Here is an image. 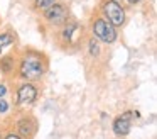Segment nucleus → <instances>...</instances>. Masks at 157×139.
I'll return each mask as SVG.
<instances>
[{"instance_id": "nucleus-13", "label": "nucleus", "mask_w": 157, "mask_h": 139, "mask_svg": "<svg viewBox=\"0 0 157 139\" xmlns=\"http://www.w3.org/2000/svg\"><path fill=\"white\" fill-rule=\"evenodd\" d=\"M7 110H9V104L4 100V98H0V112L4 114V112H7Z\"/></svg>"}, {"instance_id": "nucleus-11", "label": "nucleus", "mask_w": 157, "mask_h": 139, "mask_svg": "<svg viewBox=\"0 0 157 139\" xmlns=\"http://www.w3.org/2000/svg\"><path fill=\"white\" fill-rule=\"evenodd\" d=\"M52 3H56V0H34V7L37 10H46L48 7H51Z\"/></svg>"}, {"instance_id": "nucleus-16", "label": "nucleus", "mask_w": 157, "mask_h": 139, "mask_svg": "<svg viewBox=\"0 0 157 139\" xmlns=\"http://www.w3.org/2000/svg\"><path fill=\"white\" fill-rule=\"evenodd\" d=\"M127 2H128V3H132V5H135V3H139L140 0H127Z\"/></svg>"}, {"instance_id": "nucleus-15", "label": "nucleus", "mask_w": 157, "mask_h": 139, "mask_svg": "<svg viewBox=\"0 0 157 139\" xmlns=\"http://www.w3.org/2000/svg\"><path fill=\"white\" fill-rule=\"evenodd\" d=\"M5 93H7V88H5V85H0V98H4Z\"/></svg>"}, {"instance_id": "nucleus-6", "label": "nucleus", "mask_w": 157, "mask_h": 139, "mask_svg": "<svg viewBox=\"0 0 157 139\" xmlns=\"http://www.w3.org/2000/svg\"><path fill=\"white\" fill-rule=\"evenodd\" d=\"M139 117V112H125L123 115L115 119L113 122V131H115L117 136H127L130 132V127H132V117Z\"/></svg>"}, {"instance_id": "nucleus-8", "label": "nucleus", "mask_w": 157, "mask_h": 139, "mask_svg": "<svg viewBox=\"0 0 157 139\" xmlns=\"http://www.w3.org/2000/svg\"><path fill=\"white\" fill-rule=\"evenodd\" d=\"M34 131H36L34 119L24 117V119L19 121V132H21V136H24V137H31V136L34 134Z\"/></svg>"}, {"instance_id": "nucleus-2", "label": "nucleus", "mask_w": 157, "mask_h": 139, "mask_svg": "<svg viewBox=\"0 0 157 139\" xmlns=\"http://www.w3.org/2000/svg\"><path fill=\"white\" fill-rule=\"evenodd\" d=\"M101 15L113 27H122L125 24V9L117 0H103L101 3Z\"/></svg>"}, {"instance_id": "nucleus-1", "label": "nucleus", "mask_w": 157, "mask_h": 139, "mask_svg": "<svg viewBox=\"0 0 157 139\" xmlns=\"http://www.w3.org/2000/svg\"><path fill=\"white\" fill-rule=\"evenodd\" d=\"M21 76L25 80H36V78H41L46 71V63L42 54L34 53V51H29L25 53V56L21 61Z\"/></svg>"}, {"instance_id": "nucleus-4", "label": "nucleus", "mask_w": 157, "mask_h": 139, "mask_svg": "<svg viewBox=\"0 0 157 139\" xmlns=\"http://www.w3.org/2000/svg\"><path fill=\"white\" fill-rule=\"evenodd\" d=\"M44 19L48 20L51 26H63V24L68 22V17H69V10L68 7L64 5V3H52L51 7H48V9L44 10Z\"/></svg>"}, {"instance_id": "nucleus-12", "label": "nucleus", "mask_w": 157, "mask_h": 139, "mask_svg": "<svg viewBox=\"0 0 157 139\" xmlns=\"http://www.w3.org/2000/svg\"><path fill=\"white\" fill-rule=\"evenodd\" d=\"M88 49H90V54H91V56H96V54L100 53V46H98V41H96L95 37H93V39H90Z\"/></svg>"}, {"instance_id": "nucleus-17", "label": "nucleus", "mask_w": 157, "mask_h": 139, "mask_svg": "<svg viewBox=\"0 0 157 139\" xmlns=\"http://www.w3.org/2000/svg\"><path fill=\"white\" fill-rule=\"evenodd\" d=\"M2 137H4V136H2V132H0V139H2Z\"/></svg>"}, {"instance_id": "nucleus-14", "label": "nucleus", "mask_w": 157, "mask_h": 139, "mask_svg": "<svg viewBox=\"0 0 157 139\" xmlns=\"http://www.w3.org/2000/svg\"><path fill=\"white\" fill-rule=\"evenodd\" d=\"M2 139H22L19 134H14V132H10V134H7L5 137H2Z\"/></svg>"}, {"instance_id": "nucleus-18", "label": "nucleus", "mask_w": 157, "mask_h": 139, "mask_svg": "<svg viewBox=\"0 0 157 139\" xmlns=\"http://www.w3.org/2000/svg\"><path fill=\"white\" fill-rule=\"evenodd\" d=\"M117 2H118V0H117Z\"/></svg>"}, {"instance_id": "nucleus-9", "label": "nucleus", "mask_w": 157, "mask_h": 139, "mask_svg": "<svg viewBox=\"0 0 157 139\" xmlns=\"http://www.w3.org/2000/svg\"><path fill=\"white\" fill-rule=\"evenodd\" d=\"M14 36L10 32H2L0 34V56H4V53L14 44Z\"/></svg>"}, {"instance_id": "nucleus-10", "label": "nucleus", "mask_w": 157, "mask_h": 139, "mask_svg": "<svg viewBox=\"0 0 157 139\" xmlns=\"http://www.w3.org/2000/svg\"><path fill=\"white\" fill-rule=\"evenodd\" d=\"M14 58L12 56H2L0 58V70L4 71V73H10L12 70H14Z\"/></svg>"}, {"instance_id": "nucleus-3", "label": "nucleus", "mask_w": 157, "mask_h": 139, "mask_svg": "<svg viewBox=\"0 0 157 139\" xmlns=\"http://www.w3.org/2000/svg\"><path fill=\"white\" fill-rule=\"evenodd\" d=\"M91 31H93L96 39L103 41V43H106V44L115 43V39H117V29L106 19H103V17H98V19L93 20Z\"/></svg>"}, {"instance_id": "nucleus-7", "label": "nucleus", "mask_w": 157, "mask_h": 139, "mask_svg": "<svg viewBox=\"0 0 157 139\" xmlns=\"http://www.w3.org/2000/svg\"><path fill=\"white\" fill-rule=\"evenodd\" d=\"M79 32V26L76 22H66V24H63V32H61V36H63V39L64 41H68V43H75L76 41V34Z\"/></svg>"}, {"instance_id": "nucleus-5", "label": "nucleus", "mask_w": 157, "mask_h": 139, "mask_svg": "<svg viewBox=\"0 0 157 139\" xmlns=\"http://www.w3.org/2000/svg\"><path fill=\"white\" fill-rule=\"evenodd\" d=\"M37 98V88L32 83H22L17 90V105L21 107H29Z\"/></svg>"}]
</instances>
